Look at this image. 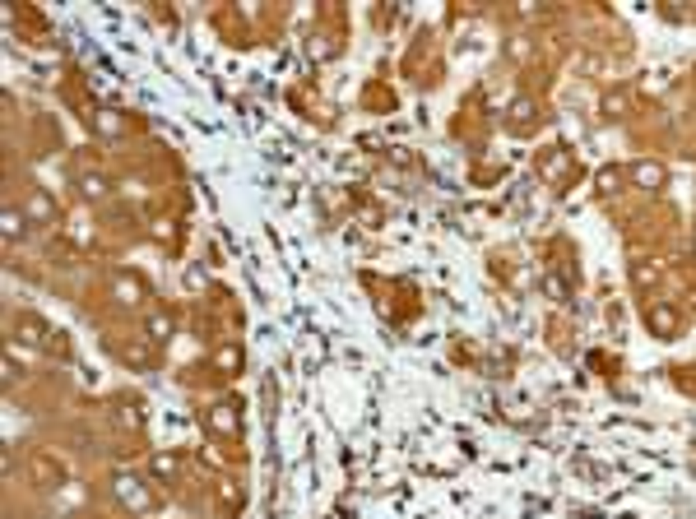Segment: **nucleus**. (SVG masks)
I'll return each mask as SVG.
<instances>
[{"instance_id": "nucleus-1", "label": "nucleus", "mask_w": 696, "mask_h": 519, "mask_svg": "<svg viewBox=\"0 0 696 519\" xmlns=\"http://www.w3.org/2000/svg\"><path fill=\"white\" fill-rule=\"evenodd\" d=\"M116 501L125 505V510H135V515H149L158 505V496L149 487H144V477H135V473H121L116 477Z\"/></svg>"}, {"instance_id": "nucleus-2", "label": "nucleus", "mask_w": 696, "mask_h": 519, "mask_svg": "<svg viewBox=\"0 0 696 519\" xmlns=\"http://www.w3.org/2000/svg\"><path fill=\"white\" fill-rule=\"evenodd\" d=\"M24 218H28V223H56V199L46 195V190H28Z\"/></svg>"}, {"instance_id": "nucleus-3", "label": "nucleus", "mask_w": 696, "mask_h": 519, "mask_svg": "<svg viewBox=\"0 0 696 519\" xmlns=\"http://www.w3.org/2000/svg\"><path fill=\"white\" fill-rule=\"evenodd\" d=\"M645 325H650V329H654V334H673V329H678V311H673V306H650V311H645Z\"/></svg>"}, {"instance_id": "nucleus-4", "label": "nucleus", "mask_w": 696, "mask_h": 519, "mask_svg": "<svg viewBox=\"0 0 696 519\" xmlns=\"http://www.w3.org/2000/svg\"><path fill=\"white\" fill-rule=\"evenodd\" d=\"M204 422H209V431H223V436H237V408H232V403H218V408H209V417H204Z\"/></svg>"}, {"instance_id": "nucleus-5", "label": "nucleus", "mask_w": 696, "mask_h": 519, "mask_svg": "<svg viewBox=\"0 0 696 519\" xmlns=\"http://www.w3.org/2000/svg\"><path fill=\"white\" fill-rule=\"evenodd\" d=\"M33 473H37V482H42V487H65V473H61V468H56L46 455H33Z\"/></svg>"}, {"instance_id": "nucleus-6", "label": "nucleus", "mask_w": 696, "mask_h": 519, "mask_svg": "<svg viewBox=\"0 0 696 519\" xmlns=\"http://www.w3.org/2000/svg\"><path fill=\"white\" fill-rule=\"evenodd\" d=\"M172 329H177V325H172L168 311H149V338H154V343H168Z\"/></svg>"}, {"instance_id": "nucleus-7", "label": "nucleus", "mask_w": 696, "mask_h": 519, "mask_svg": "<svg viewBox=\"0 0 696 519\" xmlns=\"http://www.w3.org/2000/svg\"><path fill=\"white\" fill-rule=\"evenodd\" d=\"M116 297H121L125 306H135L139 297H144V283H139L135 274H116Z\"/></svg>"}, {"instance_id": "nucleus-8", "label": "nucleus", "mask_w": 696, "mask_h": 519, "mask_svg": "<svg viewBox=\"0 0 696 519\" xmlns=\"http://www.w3.org/2000/svg\"><path fill=\"white\" fill-rule=\"evenodd\" d=\"M79 190H84V199H102L111 190V181L98 176V172H84V176H79Z\"/></svg>"}, {"instance_id": "nucleus-9", "label": "nucleus", "mask_w": 696, "mask_h": 519, "mask_svg": "<svg viewBox=\"0 0 696 519\" xmlns=\"http://www.w3.org/2000/svg\"><path fill=\"white\" fill-rule=\"evenodd\" d=\"M636 185H645V190L664 185V167H659V163H641V167H636Z\"/></svg>"}, {"instance_id": "nucleus-10", "label": "nucleus", "mask_w": 696, "mask_h": 519, "mask_svg": "<svg viewBox=\"0 0 696 519\" xmlns=\"http://www.w3.org/2000/svg\"><path fill=\"white\" fill-rule=\"evenodd\" d=\"M116 422H121L125 431H139V427H144V408H135V403H121V408H116Z\"/></svg>"}, {"instance_id": "nucleus-11", "label": "nucleus", "mask_w": 696, "mask_h": 519, "mask_svg": "<svg viewBox=\"0 0 696 519\" xmlns=\"http://www.w3.org/2000/svg\"><path fill=\"white\" fill-rule=\"evenodd\" d=\"M149 468H154V477H177V468H181V459L163 450V455H154V464H149Z\"/></svg>"}, {"instance_id": "nucleus-12", "label": "nucleus", "mask_w": 696, "mask_h": 519, "mask_svg": "<svg viewBox=\"0 0 696 519\" xmlns=\"http://www.w3.org/2000/svg\"><path fill=\"white\" fill-rule=\"evenodd\" d=\"M0 223H5V228H0V232H5V242H19V237H24V214H19V209H5Z\"/></svg>"}, {"instance_id": "nucleus-13", "label": "nucleus", "mask_w": 696, "mask_h": 519, "mask_svg": "<svg viewBox=\"0 0 696 519\" xmlns=\"http://www.w3.org/2000/svg\"><path fill=\"white\" fill-rule=\"evenodd\" d=\"M636 288H650V283H654V278H659V269H654V264H636Z\"/></svg>"}, {"instance_id": "nucleus-14", "label": "nucleus", "mask_w": 696, "mask_h": 519, "mask_svg": "<svg viewBox=\"0 0 696 519\" xmlns=\"http://www.w3.org/2000/svg\"><path fill=\"white\" fill-rule=\"evenodd\" d=\"M510 111H515V121H529V116H534V102H529V98H515Z\"/></svg>"}, {"instance_id": "nucleus-15", "label": "nucleus", "mask_w": 696, "mask_h": 519, "mask_svg": "<svg viewBox=\"0 0 696 519\" xmlns=\"http://www.w3.org/2000/svg\"><path fill=\"white\" fill-rule=\"evenodd\" d=\"M98 130H102V135H116V130H121L116 111H102V116H98Z\"/></svg>"}, {"instance_id": "nucleus-16", "label": "nucleus", "mask_w": 696, "mask_h": 519, "mask_svg": "<svg viewBox=\"0 0 696 519\" xmlns=\"http://www.w3.org/2000/svg\"><path fill=\"white\" fill-rule=\"evenodd\" d=\"M618 111H622V93H608V98H603V116H608V121H613V116H618Z\"/></svg>"}, {"instance_id": "nucleus-17", "label": "nucleus", "mask_w": 696, "mask_h": 519, "mask_svg": "<svg viewBox=\"0 0 696 519\" xmlns=\"http://www.w3.org/2000/svg\"><path fill=\"white\" fill-rule=\"evenodd\" d=\"M566 163H571V158H566V153H557L553 167H543V172H548V176H562V172H566Z\"/></svg>"}, {"instance_id": "nucleus-18", "label": "nucleus", "mask_w": 696, "mask_h": 519, "mask_svg": "<svg viewBox=\"0 0 696 519\" xmlns=\"http://www.w3.org/2000/svg\"><path fill=\"white\" fill-rule=\"evenodd\" d=\"M19 381V362H15V352L5 357V385H15Z\"/></svg>"}, {"instance_id": "nucleus-19", "label": "nucleus", "mask_w": 696, "mask_h": 519, "mask_svg": "<svg viewBox=\"0 0 696 519\" xmlns=\"http://www.w3.org/2000/svg\"><path fill=\"white\" fill-rule=\"evenodd\" d=\"M580 70H585V75H599L603 61H599V56H585V61H580Z\"/></svg>"}, {"instance_id": "nucleus-20", "label": "nucleus", "mask_w": 696, "mask_h": 519, "mask_svg": "<svg viewBox=\"0 0 696 519\" xmlns=\"http://www.w3.org/2000/svg\"><path fill=\"white\" fill-rule=\"evenodd\" d=\"M599 185H603V190H613V185H618V167H608V172H603V176H599Z\"/></svg>"}]
</instances>
